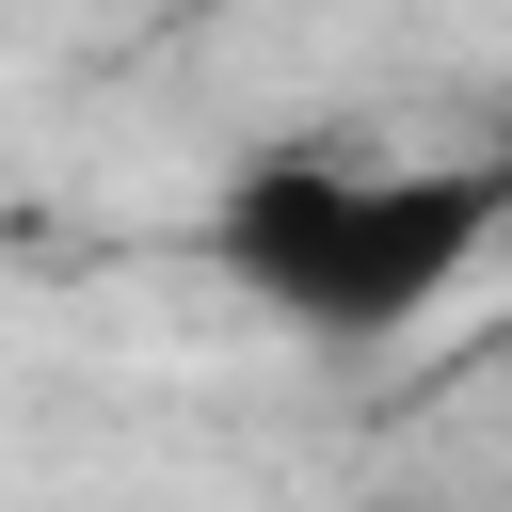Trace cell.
Returning <instances> with one entry per match:
<instances>
[{
    "mask_svg": "<svg viewBox=\"0 0 512 512\" xmlns=\"http://www.w3.org/2000/svg\"><path fill=\"white\" fill-rule=\"evenodd\" d=\"M224 272L304 336H416L464 272H496V144L464 160L288 144L224 192Z\"/></svg>",
    "mask_w": 512,
    "mask_h": 512,
    "instance_id": "6da1fadb",
    "label": "cell"
},
{
    "mask_svg": "<svg viewBox=\"0 0 512 512\" xmlns=\"http://www.w3.org/2000/svg\"><path fill=\"white\" fill-rule=\"evenodd\" d=\"M496 272H512V128H496Z\"/></svg>",
    "mask_w": 512,
    "mask_h": 512,
    "instance_id": "7a4b0ae2",
    "label": "cell"
}]
</instances>
